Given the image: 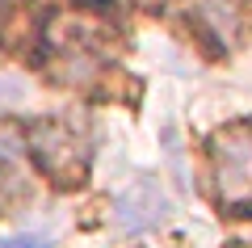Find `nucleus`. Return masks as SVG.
Masks as SVG:
<instances>
[{
	"instance_id": "obj_7",
	"label": "nucleus",
	"mask_w": 252,
	"mask_h": 248,
	"mask_svg": "<svg viewBox=\"0 0 252 248\" xmlns=\"http://www.w3.org/2000/svg\"><path fill=\"white\" fill-rule=\"evenodd\" d=\"M84 4H114V0H84Z\"/></svg>"
},
{
	"instance_id": "obj_3",
	"label": "nucleus",
	"mask_w": 252,
	"mask_h": 248,
	"mask_svg": "<svg viewBox=\"0 0 252 248\" xmlns=\"http://www.w3.org/2000/svg\"><path fill=\"white\" fill-rule=\"evenodd\" d=\"M172 214V194L156 173H139L135 181H126L109 202V223L118 236H147Z\"/></svg>"
},
{
	"instance_id": "obj_1",
	"label": "nucleus",
	"mask_w": 252,
	"mask_h": 248,
	"mask_svg": "<svg viewBox=\"0 0 252 248\" xmlns=\"http://www.w3.org/2000/svg\"><path fill=\"white\" fill-rule=\"evenodd\" d=\"M206 164H210V185L227 214H248L252 211V122L235 118L223 122L206 143Z\"/></svg>"
},
{
	"instance_id": "obj_4",
	"label": "nucleus",
	"mask_w": 252,
	"mask_h": 248,
	"mask_svg": "<svg viewBox=\"0 0 252 248\" xmlns=\"http://www.w3.org/2000/svg\"><path fill=\"white\" fill-rule=\"evenodd\" d=\"M0 248H55L46 231H17V236H0Z\"/></svg>"
},
{
	"instance_id": "obj_5",
	"label": "nucleus",
	"mask_w": 252,
	"mask_h": 248,
	"mask_svg": "<svg viewBox=\"0 0 252 248\" xmlns=\"http://www.w3.org/2000/svg\"><path fill=\"white\" fill-rule=\"evenodd\" d=\"M21 97H30V84H21V80H13V76H4V71H0V109L17 106Z\"/></svg>"
},
{
	"instance_id": "obj_2",
	"label": "nucleus",
	"mask_w": 252,
	"mask_h": 248,
	"mask_svg": "<svg viewBox=\"0 0 252 248\" xmlns=\"http://www.w3.org/2000/svg\"><path fill=\"white\" fill-rule=\"evenodd\" d=\"M26 151L34 164L59 185H80L93 164V143L80 126L63 122V118H38L26 126Z\"/></svg>"
},
{
	"instance_id": "obj_6",
	"label": "nucleus",
	"mask_w": 252,
	"mask_h": 248,
	"mask_svg": "<svg viewBox=\"0 0 252 248\" xmlns=\"http://www.w3.org/2000/svg\"><path fill=\"white\" fill-rule=\"evenodd\" d=\"M9 189V173H4V164H0V194Z\"/></svg>"
}]
</instances>
